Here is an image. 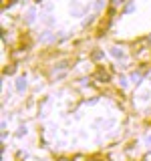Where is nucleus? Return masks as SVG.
I'll use <instances>...</instances> for the list:
<instances>
[{
	"instance_id": "f257e3e1",
	"label": "nucleus",
	"mask_w": 151,
	"mask_h": 161,
	"mask_svg": "<svg viewBox=\"0 0 151 161\" xmlns=\"http://www.w3.org/2000/svg\"><path fill=\"white\" fill-rule=\"evenodd\" d=\"M137 58L141 60V63H149V58H151V48H141V50H137Z\"/></svg>"
},
{
	"instance_id": "f03ea898",
	"label": "nucleus",
	"mask_w": 151,
	"mask_h": 161,
	"mask_svg": "<svg viewBox=\"0 0 151 161\" xmlns=\"http://www.w3.org/2000/svg\"><path fill=\"white\" fill-rule=\"evenodd\" d=\"M111 54H113L115 58H123L125 57V50L119 48V47H113V48H111Z\"/></svg>"
},
{
	"instance_id": "7ed1b4c3",
	"label": "nucleus",
	"mask_w": 151,
	"mask_h": 161,
	"mask_svg": "<svg viewBox=\"0 0 151 161\" xmlns=\"http://www.w3.org/2000/svg\"><path fill=\"white\" fill-rule=\"evenodd\" d=\"M24 89H26V79H24V77H20V79L16 80V91L24 93Z\"/></svg>"
},
{
	"instance_id": "20e7f679",
	"label": "nucleus",
	"mask_w": 151,
	"mask_h": 161,
	"mask_svg": "<svg viewBox=\"0 0 151 161\" xmlns=\"http://www.w3.org/2000/svg\"><path fill=\"white\" fill-rule=\"evenodd\" d=\"M97 79L101 80V83H107V80H109V73H105V70H99V73H97Z\"/></svg>"
},
{
	"instance_id": "39448f33",
	"label": "nucleus",
	"mask_w": 151,
	"mask_h": 161,
	"mask_svg": "<svg viewBox=\"0 0 151 161\" xmlns=\"http://www.w3.org/2000/svg\"><path fill=\"white\" fill-rule=\"evenodd\" d=\"M141 79H143V73H133V75H131V80H133L135 85H139Z\"/></svg>"
},
{
	"instance_id": "423d86ee",
	"label": "nucleus",
	"mask_w": 151,
	"mask_h": 161,
	"mask_svg": "<svg viewBox=\"0 0 151 161\" xmlns=\"http://www.w3.org/2000/svg\"><path fill=\"white\" fill-rule=\"evenodd\" d=\"M14 58H22V57H26V48H22V50H16V53L12 54Z\"/></svg>"
},
{
	"instance_id": "0eeeda50",
	"label": "nucleus",
	"mask_w": 151,
	"mask_h": 161,
	"mask_svg": "<svg viewBox=\"0 0 151 161\" xmlns=\"http://www.w3.org/2000/svg\"><path fill=\"white\" fill-rule=\"evenodd\" d=\"M34 16H36V14H34V10H28V16H26V20H28V22H32Z\"/></svg>"
},
{
	"instance_id": "6e6552de",
	"label": "nucleus",
	"mask_w": 151,
	"mask_h": 161,
	"mask_svg": "<svg viewBox=\"0 0 151 161\" xmlns=\"http://www.w3.org/2000/svg\"><path fill=\"white\" fill-rule=\"evenodd\" d=\"M14 70H16V67H14V64H12V67H8L6 70H4V73H6V75H12V73H14Z\"/></svg>"
},
{
	"instance_id": "1a4fd4ad",
	"label": "nucleus",
	"mask_w": 151,
	"mask_h": 161,
	"mask_svg": "<svg viewBox=\"0 0 151 161\" xmlns=\"http://www.w3.org/2000/svg\"><path fill=\"white\" fill-rule=\"evenodd\" d=\"M119 85H121V87H127V79L121 77V79H119Z\"/></svg>"
},
{
	"instance_id": "9d476101",
	"label": "nucleus",
	"mask_w": 151,
	"mask_h": 161,
	"mask_svg": "<svg viewBox=\"0 0 151 161\" xmlns=\"http://www.w3.org/2000/svg\"><path fill=\"white\" fill-rule=\"evenodd\" d=\"M101 57H103V53H101V50H95V53H93V58H101Z\"/></svg>"
},
{
	"instance_id": "9b49d317",
	"label": "nucleus",
	"mask_w": 151,
	"mask_h": 161,
	"mask_svg": "<svg viewBox=\"0 0 151 161\" xmlns=\"http://www.w3.org/2000/svg\"><path fill=\"white\" fill-rule=\"evenodd\" d=\"M24 133H26V127H20V129H18V133H16V135H18V137H22V135H24Z\"/></svg>"
},
{
	"instance_id": "f8f14e48",
	"label": "nucleus",
	"mask_w": 151,
	"mask_h": 161,
	"mask_svg": "<svg viewBox=\"0 0 151 161\" xmlns=\"http://www.w3.org/2000/svg\"><path fill=\"white\" fill-rule=\"evenodd\" d=\"M105 4H107V0H99V2H97V8L101 10V8H103V6H105Z\"/></svg>"
},
{
	"instance_id": "ddd939ff",
	"label": "nucleus",
	"mask_w": 151,
	"mask_h": 161,
	"mask_svg": "<svg viewBox=\"0 0 151 161\" xmlns=\"http://www.w3.org/2000/svg\"><path fill=\"white\" fill-rule=\"evenodd\" d=\"M145 141H147V145H149V147H151V135H149V137L145 139Z\"/></svg>"
},
{
	"instance_id": "4468645a",
	"label": "nucleus",
	"mask_w": 151,
	"mask_h": 161,
	"mask_svg": "<svg viewBox=\"0 0 151 161\" xmlns=\"http://www.w3.org/2000/svg\"><path fill=\"white\" fill-rule=\"evenodd\" d=\"M59 161H70V159H67V157H63V159H59Z\"/></svg>"
},
{
	"instance_id": "2eb2a0df",
	"label": "nucleus",
	"mask_w": 151,
	"mask_h": 161,
	"mask_svg": "<svg viewBox=\"0 0 151 161\" xmlns=\"http://www.w3.org/2000/svg\"><path fill=\"white\" fill-rule=\"evenodd\" d=\"M149 42H151V34H149Z\"/></svg>"
}]
</instances>
